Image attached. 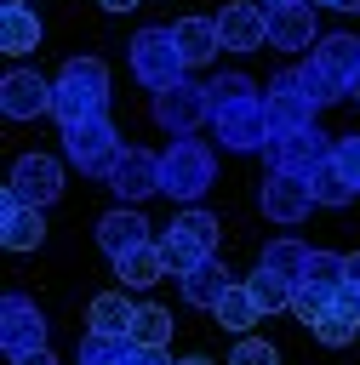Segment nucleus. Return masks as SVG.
<instances>
[{
	"instance_id": "f257e3e1",
	"label": "nucleus",
	"mask_w": 360,
	"mask_h": 365,
	"mask_svg": "<svg viewBox=\"0 0 360 365\" xmlns=\"http://www.w3.org/2000/svg\"><path fill=\"white\" fill-rule=\"evenodd\" d=\"M51 114H57V125L109 114V68H103V57H69L63 63V74L51 80Z\"/></svg>"
},
{
	"instance_id": "f03ea898",
	"label": "nucleus",
	"mask_w": 360,
	"mask_h": 365,
	"mask_svg": "<svg viewBox=\"0 0 360 365\" xmlns=\"http://www.w3.org/2000/svg\"><path fill=\"white\" fill-rule=\"evenodd\" d=\"M354 74H360V40L354 34H320V46L303 63V91L314 108H326V103L349 97Z\"/></svg>"
},
{
	"instance_id": "7ed1b4c3",
	"label": "nucleus",
	"mask_w": 360,
	"mask_h": 365,
	"mask_svg": "<svg viewBox=\"0 0 360 365\" xmlns=\"http://www.w3.org/2000/svg\"><path fill=\"white\" fill-rule=\"evenodd\" d=\"M217 182V154L206 137H171V148L160 154V188L183 205H194L206 188Z\"/></svg>"
},
{
	"instance_id": "20e7f679",
	"label": "nucleus",
	"mask_w": 360,
	"mask_h": 365,
	"mask_svg": "<svg viewBox=\"0 0 360 365\" xmlns=\"http://www.w3.org/2000/svg\"><path fill=\"white\" fill-rule=\"evenodd\" d=\"M63 154L80 165V177H114V165H120V154H126V143H120V131H114V120L109 114H91V120H74V125H63Z\"/></svg>"
},
{
	"instance_id": "39448f33",
	"label": "nucleus",
	"mask_w": 360,
	"mask_h": 365,
	"mask_svg": "<svg viewBox=\"0 0 360 365\" xmlns=\"http://www.w3.org/2000/svg\"><path fill=\"white\" fill-rule=\"evenodd\" d=\"M131 80L137 86H149V91H166V86H177L183 80V51H177V34L171 29H137L131 34Z\"/></svg>"
},
{
	"instance_id": "423d86ee",
	"label": "nucleus",
	"mask_w": 360,
	"mask_h": 365,
	"mask_svg": "<svg viewBox=\"0 0 360 365\" xmlns=\"http://www.w3.org/2000/svg\"><path fill=\"white\" fill-rule=\"evenodd\" d=\"M160 257H166V274H189L194 262L217 257V217L200 211V205H189V211L160 234Z\"/></svg>"
},
{
	"instance_id": "0eeeda50",
	"label": "nucleus",
	"mask_w": 360,
	"mask_h": 365,
	"mask_svg": "<svg viewBox=\"0 0 360 365\" xmlns=\"http://www.w3.org/2000/svg\"><path fill=\"white\" fill-rule=\"evenodd\" d=\"M263 114H269V131L274 137H291V131H309L314 125V103L303 91V68H280L263 91Z\"/></svg>"
},
{
	"instance_id": "6e6552de",
	"label": "nucleus",
	"mask_w": 360,
	"mask_h": 365,
	"mask_svg": "<svg viewBox=\"0 0 360 365\" xmlns=\"http://www.w3.org/2000/svg\"><path fill=\"white\" fill-rule=\"evenodd\" d=\"M154 120L171 137H194L200 125H211V91L194 86V80H177V86L154 91Z\"/></svg>"
},
{
	"instance_id": "1a4fd4ad",
	"label": "nucleus",
	"mask_w": 360,
	"mask_h": 365,
	"mask_svg": "<svg viewBox=\"0 0 360 365\" xmlns=\"http://www.w3.org/2000/svg\"><path fill=\"white\" fill-rule=\"evenodd\" d=\"M211 131H217V143L223 148H234V154H251V148H269V114H263V97H246V103H223V108H211Z\"/></svg>"
},
{
	"instance_id": "9d476101",
	"label": "nucleus",
	"mask_w": 360,
	"mask_h": 365,
	"mask_svg": "<svg viewBox=\"0 0 360 365\" xmlns=\"http://www.w3.org/2000/svg\"><path fill=\"white\" fill-rule=\"evenodd\" d=\"M331 148H337V143H331L326 131H314V125H309V131H291V137H269V148H263V154H269V171L314 177V171L331 160Z\"/></svg>"
},
{
	"instance_id": "9b49d317",
	"label": "nucleus",
	"mask_w": 360,
	"mask_h": 365,
	"mask_svg": "<svg viewBox=\"0 0 360 365\" xmlns=\"http://www.w3.org/2000/svg\"><path fill=\"white\" fill-rule=\"evenodd\" d=\"M57 194H63V165H57L51 154H23V160L11 165L0 200H23V205H40V211H46Z\"/></svg>"
},
{
	"instance_id": "f8f14e48",
	"label": "nucleus",
	"mask_w": 360,
	"mask_h": 365,
	"mask_svg": "<svg viewBox=\"0 0 360 365\" xmlns=\"http://www.w3.org/2000/svg\"><path fill=\"white\" fill-rule=\"evenodd\" d=\"M0 348H6V359L46 348V314L34 308V297L11 291V297L0 302Z\"/></svg>"
},
{
	"instance_id": "ddd939ff",
	"label": "nucleus",
	"mask_w": 360,
	"mask_h": 365,
	"mask_svg": "<svg viewBox=\"0 0 360 365\" xmlns=\"http://www.w3.org/2000/svg\"><path fill=\"white\" fill-rule=\"evenodd\" d=\"M257 205H263V217L269 222H303L309 211H314V188H309V177H291V171H269V182L257 188Z\"/></svg>"
},
{
	"instance_id": "4468645a",
	"label": "nucleus",
	"mask_w": 360,
	"mask_h": 365,
	"mask_svg": "<svg viewBox=\"0 0 360 365\" xmlns=\"http://www.w3.org/2000/svg\"><path fill=\"white\" fill-rule=\"evenodd\" d=\"M269 46L274 51H309L320 46V23L309 0H274L269 6Z\"/></svg>"
},
{
	"instance_id": "2eb2a0df",
	"label": "nucleus",
	"mask_w": 360,
	"mask_h": 365,
	"mask_svg": "<svg viewBox=\"0 0 360 365\" xmlns=\"http://www.w3.org/2000/svg\"><path fill=\"white\" fill-rule=\"evenodd\" d=\"M217 34L229 51H263L269 46V6L257 0H229L217 11Z\"/></svg>"
},
{
	"instance_id": "dca6fc26",
	"label": "nucleus",
	"mask_w": 360,
	"mask_h": 365,
	"mask_svg": "<svg viewBox=\"0 0 360 365\" xmlns=\"http://www.w3.org/2000/svg\"><path fill=\"white\" fill-rule=\"evenodd\" d=\"M0 114H6V120L51 114V80H40L34 68H11V74L0 80Z\"/></svg>"
},
{
	"instance_id": "f3484780",
	"label": "nucleus",
	"mask_w": 360,
	"mask_h": 365,
	"mask_svg": "<svg viewBox=\"0 0 360 365\" xmlns=\"http://www.w3.org/2000/svg\"><path fill=\"white\" fill-rule=\"evenodd\" d=\"M109 188L120 194V200H149L154 188H160V154H149V148H126L120 154V165H114V177H109Z\"/></svg>"
},
{
	"instance_id": "a211bd4d",
	"label": "nucleus",
	"mask_w": 360,
	"mask_h": 365,
	"mask_svg": "<svg viewBox=\"0 0 360 365\" xmlns=\"http://www.w3.org/2000/svg\"><path fill=\"white\" fill-rule=\"evenodd\" d=\"M40 240H46V217H40V205L0 200V245H6V251H34Z\"/></svg>"
},
{
	"instance_id": "6ab92c4d",
	"label": "nucleus",
	"mask_w": 360,
	"mask_h": 365,
	"mask_svg": "<svg viewBox=\"0 0 360 365\" xmlns=\"http://www.w3.org/2000/svg\"><path fill=\"white\" fill-rule=\"evenodd\" d=\"M171 34H177V51H183V63H189V68L211 63V57H217V46H223L217 17H177V23H171Z\"/></svg>"
},
{
	"instance_id": "aec40b11",
	"label": "nucleus",
	"mask_w": 360,
	"mask_h": 365,
	"mask_svg": "<svg viewBox=\"0 0 360 365\" xmlns=\"http://www.w3.org/2000/svg\"><path fill=\"white\" fill-rule=\"evenodd\" d=\"M326 348H343V342H354V331H360V291H337V302L309 325Z\"/></svg>"
},
{
	"instance_id": "412c9836",
	"label": "nucleus",
	"mask_w": 360,
	"mask_h": 365,
	"mask_svg": "<svg viewBox=\"0 0 360 365\" xmlns=\"http://www.w3.org/2000/svg\"><path fill=\"white\" fill-rule=\"evenodd\" d=\"M34 46H40V17L29 11V0H6V6H0V51L23 57V51H34Z\"/></svg>"
},
{
	"instance_id": "4be33fe9",
	"label": "nucleus",
	"mask_w": 360,
	"mask_h": 365,
	"mask_svg": "<svg viewBox=\"0 0 360 365\" xmlns=\"http://www.w3.org/2000/svg\"><path fill=\"white\" fill-rule=\"evenodd\" d=\"M97 245L109 251V257H126L131 245H149V222L137 217V211H109V217H97Z\"/></svg>"
},
{
	"instance_id": "5701e85b",
	"label": "nucleus",
	"mask_w": 360,
	"mask_h": 365,
	"mask_svg": "<svg viewBox=\"0 0 360 365\" xmlns=\"http://www.w3.org/2000/svg\"><path fill=\"white\" fill-rule=\"evenodd\" d=\"M114 274H120V291H149V285L166 274L160 240H149V245H131L126 257H114Z\"/></svg>"
},
{
	"instance_id": "b1692460",
	"label": "nucleus",
	"mask_w": 360,
	"mask_h": 365,
	"mask_svg": "<svg viewBox=\"0 0 360 365\" xmlns=\"http://www.w3.org/2000/svg\"><path fill=\"white\" fill-rule=\"evenodd\" d=\"M177 291H183L189 308H217V297L229 291V274H223L217 257H206V262H194L189 274H177Z\"/></svg>"
},
{
	"instance_id": "393cba45",
	"label": "nucleus",
	"mask_w": 360,
	"mask_h": 365,
	"mask_svg": "<svg viewBox=\"0 0 360 365\" xmlns=\"http://www.w3.org/2000/svg\"><path fill=\"white\" fill-rule=\"evenodd\" d=\"M131 319H137V302L126 291H97L91 308H86V331H109V336H131Z\"/></svg>"
},
{
	"instance_id": "a878e982",
	"label": "nucleus",
	"mask_w": 360,
	"mask_h": 365,
	"mask_svg": "<svg viewBox=\"0 0 360 365\" xmlns=\"http://www.w3.org/2000/svg\"><path fill=\"white\" fill-rule=\"evenodd\" d=\"M257 262H263L269 274H280V279L303 285V268H309V245H303V240H269Z\"/></svg>"
},
{
	"instance_id": "bb28decb",
	"label": "nucleus",
	"mask_w": 360,
	"mask_h": 365,
	"mask_svg": "<svg viewBox=\"0 0 360 365\" xmlns=\"http://www.w3.org/2000/svg\"><path fill=\"white\" fill-rule=\"evenodd\" d=\"M211 314H217V325H223V331H246L251 319H263V308H257L251 285H229V291L217 297V308H211Z\"/></svg>"
},
{
	"instance_id": "cd10ccee",
	"label": "nucleus",
	"mask_w": 360,
	"mask_h": 365,
	"mask_svg": "<svg viewBox=\"0 0 360 365\" xmlns=\"http://www.w3.org/2000/svg\"><path fill=\"white\" fill-rule=\"evenodd\" d=\"M131 342H137V348H166V342H171V314H166L160 302H137Z\"/></svg>"
},
{
	"instance_id": "c85d7f7f",
	"label": "nucleus",
	"mask_w": 360,
	"mask_h": 365,
	"mask_svg": "<svg viewBox=\"0 0 360 365\" xmlns=\"http://www.w3.org/2000/svg\"><path fill=\"white\" fill-rule=\"evenodd\" d=\"M131 336H109V331H86L80 342V365H126L131 359Z\"/></svg>"
},
{
	"instance_id": "c756f323",
	"label": "nucleus",
	"mask_w": 360,
	"mask_h": 365,
	"mask_svg": "<svg viewBox=\"0 0 360 365\" xmlns=\"http://www.w3.org/2000/svg\"><path fill=\"white\" fill-rule=\"evenodd\" d=\"M309 188H314V205H349V200L360 194V188L343 177V165H337V160H326V165L309 177Z\"/></svg>"
},
{
	"instance_id": "7c9ffc66",
	"label": "nucleus",
	"mask_w": 360,
	"mask_h": 365,
	"mask_svg": "<svg viewBox=\"0 0 360 365\" xmlns=\"http://www.w3.org/2000/svg\"><path fill=\"white\" fill-rule=\"evenodd\" d=\"M246 285H251V297H257V308H263V314H280V308H291V291H297L291 279H280V274H269L263 262H257V274H251Z\"/></svg>"
},
{
	"instance_id": "2f4dec72",
	"label": "nucleus",
	"mask_w": 360,
	"mask_h": 365,
	"mask_svg": "<svg viewBox=\"0 0 360 365\" xmlns=\"http://www.w3.org/2000/svg\"><path fill=\"white\" fill-rule=\"evenodd\" d=\"M343 274H349V257H337V251H309V268H303V279H309V285L343 291Z\"/></svg>"
},
{
	"instance_id": "473e14b6",
	"label": "nucleus",
	"mask_w": 360,
	"mask_h": 365,
	"mask_svg": "<svg viewBox=\"0 0 360 365\" xmlns=\"http://www.w3.org/2000/svg\"><path fill=\"white\" fill-rule=\"evenodd\" d=\"M331 302H337V291H326V285H309V279H303V285L291 291V314H297L303 325H314V319H320V314H326Z\"/></svg>"
},
{
	"instance_id": "72a5a7b5",
	"label": "nucleus",
	"mask_w": 360,
	"mask_h": 365,
	"mask_svg": "<svg viewBox=\"0 0 360 365\" xmlns=\"http://www.w3.org/2000/svg\"><path fill=\"white\" fill-rule=\"evenodd\" d=\"M206 91H211V108H223V103H246V97H257V86H251V80H246L240 68H229V74H217V80H211Z\"/></svg>"
},
{
	"instance_id": "f704fd0d",
	"label": "nucleus",
	"mask_w": 360,
	"mask_h": 365,
	"mask_svg": "<svg viewBox=\"0 0 360 365\" xmlns=\"http://www.w3.org/2000/svg\"><path fill=\"white\" fill-rule=\"evenodd\" d=\"M229 365H280V354L269 348V342H257V336H246L234 354H229Z\"/></svg>"
},
{
	"instance_id": "c9c22d12",
	"label": "nucleus",
	"mask_w": 360,
	"mask_h": 365,
	"mask_svg": "<svg viewBox=\"0 0 360 365\" xmlns=\"http://www.w3.org/2000/svg\"><path fill=\"white\" fill-rule=\"evenodd\" d=\"M331 160L343 165V177L360 188V137H337V148H331Z\"/></svg>"
},
{
	"instance_id": "e433bc0d",
	"label": "nucleus",
	"mask_w": 360,
	"mask_h": 365,
	"mask_svg": "<svg viewBox=\"0 0 360 365\" xmlns=\"http://www.w3.org/2000/svg\"><path fill=\"white\" fill-rule=\"evenodd\" d=\"M126 365H171V354H166V348H131Z\"/></svg>"
},
{
	"instance_id": "4c0bfd02",
	"label": "nucleus",
	"mask_w": 360,
	"mask_h": 365,
	"mask_svg": "<svg viewBox=\"0 0 360 365\" xmlns=\"http://www.w3.org/2000/svg\"><path fill=\"white\" fill-rule=\"evenodd\" d=\"M11 365H57V359H51V348H34V354H17Z\"/></svg>"
},
{
	"instance_id": "58836bf2",
	"label": "nucleus",
	"mask_w": 360,
	"mask_h": 365,
	"mask_svg": "<svg viewBox=\"0 0 360 365\" xmlns=\"http://www.w3.org/2000/svg\"><path fill=\"white\" fill-rule=\"evenodd\" d=\"M343 291H360V251L349 257V274H343Z\"/></svg>"
},
{
	"instance_id": "ea45409f",
	"label": "nucleus",
	"mask_w": 360,
	"mask_h": 365,
	"mask_svg": "<svg viewBox=\"0 0 360 365\" xmlns=\"http://www.w3.org/2000/svg\"><path fill=\"white\" fill-rule=\"evenodd\" d=\"M103 11H131V6H143V0H97Z\"/></svg>"
},
{
	"instance_id": "a19ab883",
	"label": "nucleus",
	"mask_w": 360,
	"mask_h": 365,
	"mask_svg": "<svg viewBox=\"0 0 360 365\" xmlns=\"http://www.w3.org/2000/svg\"><path fill=\"white\" fill-rule=\"evenodd\" d=\"M177 365H211V359H206V354H189V359H177Z\"/></svg>"
},
{
	"instance_id": "79ce46f5",
	"label": "nucleus",
	"mask_w": 360,
	"mask_h": 365,
	"mask_svg": "<svg viewBox=\"0 0 360 365\" xmlns=\"http://www.w3.org/2000/svg\"><path fill=\"white\" fill-rule=\"evenodd\" d=\"M337 11H360V0H337Z\"/></svg>"
},
{
	"instance_id": "37998d69",
	"label": "nucleus",
	"mask_w": 360,
	"mask_h": 365,
	"mask_svg": "<svg viewBox=\"0 0 360 365\" xmlns=\"http://www.w3.org/2000/svg\"><path fill=\"white\" fill-rule=\"evenodd\" d=\"M349 97H354V103H360V74H354V86H349Z\"/></svg>"
},
{
	"instance_id": "c03bdc74",
	"label": "nucleus",
	"mask_w": 360,
	"mask_h": 365,
	"mask_svg": "<svg viewBox=\"0 0 360 365\" xmlns=\"http://www.w3.org/2000/svg\"><path fill=\"white\" fill-rule=\"evenodd\" d=\"M309 6H331V11H337V0H309Z\"/></svg>"
},
{
	"instance_id": "a18cd8bd",
	"label": "nucleus",
	"mask_w": 360,
	"mask_h": 365,
	"mask_svg": "<svg viewBox=\"0 0 360 365\" xmlns=\"http://www.w3.org/2000/svg\"><path fill=\"white\" fill-rule=\"evenodd\" d=\"M263 6H274V0H263Z\"/></svg>"
}]
</instances>
